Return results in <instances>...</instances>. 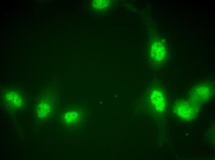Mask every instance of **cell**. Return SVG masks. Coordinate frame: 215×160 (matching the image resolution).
Wrapping results in <instances>:
<instances>
[{
	"label": "cell",
	"instance_id": "6da1fadb",
	"mask_svg": "<svg viewBox=\"0 0 215 160\" xmlns=\"http://www.w3.org/2000/svg\"><path fill=\"white\" fill-rule=\"evenodd\" d=\"M194 106L189 102H182L177 105L176 110L181 118L190 119L193 118L195 113Z\"/></svg>",
	"mask_w": 215,
	"mask_h": 160
},
{
	"label": "cell",
	"instance_id": "7a4b0ae2",
	"mask_svg": "<svg viewBox=\"0 0 215 160\" xmlns=\"http://www.w3.org/2000/svg\"><path fill=\"white\" fill-rule=\"evenodd\" d=\"M150 53L154 59L157 61H160L165 57V49L162 44L158 42H155L152 46Z\"/></svg>",
	"mask_w": 215,
	"mask_h": 160
},
{
	"label": "cell",
	"instance_id": "3957f363",
	"mask_svg": "<svg viewBox=\"0 0 215 160\" xmlns=\"http://www.w3.org/2000/svg\"><path fill=\"white\" fill-rule=\"evenodd\" d=\"M151 102L156 109L159 111L163 110L165 107V99L162 93L158 90H155L151 95Z\"/></svg>",
	"mask_w": 215,
	"mask_h": 160
},
{
	"label": "cell",
	"instance_id": "277c9868",
	"mask_svg": "<svg viewBox=\"0 0 215 160\" xmlns=\"http://www.w3.org/2000/svg\"><path fill=\"white\" fill-rule=\"evenodd\" d=\"M48 105L44 102H41L38 106L37 111L39 117L40 118H44L48 113L49 110Z\"/></svg>",
	"mask_w": 215,
	"mask_h": 160
},
{
	"label": "cell",
	"instance_id": "5b68a950",
	"mask_svg": "<svg viewBox=\"0 0 215 160\" xmlns=\"http://www.w3.org/2000/svg\"><path fill=\"white\" fill-rule=\"evenodd\" d=\"M196 92L197 98L201 100L207 98L209 94V89L204 86L198 87Z\"/></svg>",
	"mask_w": 215,
	"mask_h": 160
},
{
	"label": "cell",
	"instance_id": "8992f818",
	"mask_svg": "<svg viewBox=\"0 0 215 160\" xmlns=\"http://www.w3.org/2000/svg\"><path fill=\"white\" fill-rule=\"evenodd\" d=\"M109 2L107 0H95L92 3L94 8L97 10H100L106 8L109 4Z\"/></svg>",
	"mask_w": 215,
	"mask_h": 160
},
{
	"label": "cell",
	"instance_id": "52a82bcc",
	"mask_svg": "<svg viewBox=\"0 0 215 160\" xmlns=\"http://www.w3.org/2000/svg\"><path fill=\"white\" fill-rule=\"evenodd\" d=\"M9 102L14 105L17 106L20 103V99L18 95L14 93H11L7 97Z\"/></svg>",
	"mask_w": 215,
	"mask_h": 160
}]
</instances>
